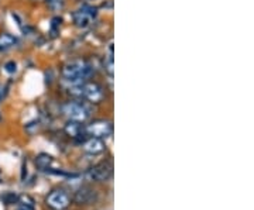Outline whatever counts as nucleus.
Wrapping results in <instances>:
<instances>
[{"label": "nucleus", "instance_id": "nucleus-6", "mask_svg": "<svg viewBox=\"0 0 254 210\" xmlns=\"http://www.w3.org/2000/svg\"><path fill=\"white\" fill-rule=\"evenodd\" d=\"M79 95L88 99L89 102L99 103L103 98V90L102 88L96 84H85L79 86Z\"/></svg>", "mask_w": 254, "mask_h": 210}, {"label": "nucleus", "instance_id": "nucleus-4", "mask_svg": "<svg viewBox=\"0 0 254 210\" xmlns=\"http://www.w3.org/2000/svg\"><path fill=\"white\" fill-rule=\"evenodd\" d=\"M45 203L53 210H64L70 206L71 197L64 189H55L51 193H48Z\"/></svg>", "mask_w": 254, "mask_h": 210}, {"label": "nucleus", "instance_id": "nucleus-5", "mask_svg": "<svg viewBox=\"0 0 254 210\" xmlns=\"http://www.w3.org/2000/svg\"><path fill=\"white\" fill-rule=\"evenodd\" d=\"M85 131L96 139H106L112 134V123L108 120H96L85 128Z\"/></svg>", "mask_w": 254, "mask_h": 210}, {"label": "nucleus", "instance_id": "nucleus-12", "mask_svg": "<svg viewBox=\"0 0 254 210\" xmlns=\"http://www.w3.org/2000/svg\"><path fill=\"white\" fill-rule=\"evenodd\" d=\"M17 40L10 34H1L0 35V50H7L10 47H13Z\"/></svg>", "mask_w": 254, "mask_h": 210}, {"label": "nucleus", "instance_id": "nucleus-16", "mask_svg": "<svg viewBox=\"0 0 254 210\" xmlns=\"http://www.w3.org/2000/svg\"><path fill=\"white\" fill-rule=\"evenodd\" d=\"M4 95H6V88L3 85H0V102H1V99L4 98Z\"/></svg>", "mask_w": 254, "mask_h": 210}, {"label": "nucleus", "instance_id": "nucleus-1", "mask_svg": "<svg viewBox=\"0 0 254 210\" xmlns=\"http://www.w3.org/2000/svg\"><path fill=\"white\" fill-rule=\"evenodd\" d=\"M91 73V67L82 61V59H73L65 64L62 70V78L72 88H78L84 84V79H86Z\"/></svg>", "mask_w": 254, "mask_h": 210}, {"label": "nucleus", "instance_id": "nucleus-9", "mask_svg": "<svg viewBox=\"0 0 254 210\" xmlns=\"http://www.w3.org/2000/svg\"><path fill=\"white\" fill-rule=\"evenodd\" d=\"M82 148H84L85 153H88V154H100V153L105 151L106 145L100 139L91 137V139H88V140L85 141Z\"/></svg>", "mask_w": 254, "mask_h": 210}, {"label": "nucleus", "instance_id": "nucleus-14", "mask_svg": "<svg viewBox=\"0 0 254 210\" xmlns=\"http://www.w3.org/2000/svg\"><path fill=\"white\" fill-rule=\"evenodd\" d=\"M4 70L9 72V73H14V72L17 70V65H16V62H13V61L7 62V64L4 65Z\"/></svg>", "mask_w": 254, "mask_h": 210}, {"label": "nucleus", "instance_id": "nucleus-2", "mask_svg": "<svg viewBox=\"0 0 254 210\" xmlns=\"http://www.w3.org/2000/svg\"><path fill=\"white\" fill-rule=\"evenodd\" d=\"M62 113L70 119L71 122H78L84 123L89 117V110L85 107L84 105L76 103V102H68L67 105L62 106Z\"/></svg>", "mask_w": 254, "mask_h": 210}, {"label": "nucleus", "instance_id": "nucleus-15", "mask_svg": "<svg viewBox=\"0 0 254 210\" xmlns=\"http://www.w3.org/2000/svg\"><path fill=\"white\" fill-rule=\"evenodd\" d=\"M18 210H34V206H33V203L20 202V203H18Z\"/></svg>", "mask_w": 254, "mask_h": 210}, {"label": "nucleus", "instance_id": "nucleus-10", "mask_svg": "<svg viewBox=\"0 0 254 210\" xmlns=\"http://www.w3.org/2000/svg\"><path fill=\"white\" fill-rule=\"evenodd\" d=\"M65 131L70 134L71 137H78V136H81V133L84 131V128L81 126V123H78V122H71L65 126Z\"/></svg>", "mask_w": 254, "mask_h": 210}, {"label": "nucleus", "instance_id": "nucleus-13", "mask_svg": "<svg viewBox=\"0 0 254 210\" xmlns=\"http://www.w3.org/2000/svg\"><path fill=\"white\" fill-rule=\"evenodd\" d=\"M47 1H48V6L53 10H59L64 6V0H47Z\"/></svg>", "mask_w": 254, "mask_h": 210}, {"label": "nucleus", "instance_id": "nucleus-8", "mask_svg": "<svg viewBox=\"0 0 254 210\" xmlns=\"http://www.w3.org/2000/svg\"><path fill=\"white\" fill-rule=\"evenodd\" d=\"M73 199L79 205H89V203H92L96 199V192L92 188H89V186H82V188H79L75 192Z\"/></svg>", "mask_w": 254, "mask_h": 210}, {"label": "nucleus", "instance_id": "nucleus-11", "mask_svg": "<svg viewBox=\"0 0 254 210\" xmlns=\"http://www.w3.org/2000/svg\"><path fill=\"white\" fill-rule=\"evenodd\" d=\"M36 164H37L38 168L48 169V167L53 164V157L48 154H40L36 158Z\"/></svg>", "mask_w": 254, "mask_h": 210}, {"label": "nucleus", "instance_id": "nucleus-3", "mask_svg": "<svg viewBox=\"0 0 254 210\" xmlns=\"http://www.w3.org/2000/svg\"><path fill=\"white\" fill-rule=\"evenodd\" d=\"M86 176L89 181L95 182H106L113 176V165L110 162H102L95 165L86 172Z\"/></svg>", "mask_w": 254, "mask_h": 210}, {"label": "nucleus", "instance_id": "nucleus-7", "mask_svg": "<svg viewBox=\"0 0 254 210\" xmlns=\"http://www.w3.org/2000/svg\"><path fill=\"white\" fill-rule=\"evenodd\" d=\"M93 16H95V12L92 13V9L84 7V9L78 10L76 13L73 14V23H75L76 27L79 28L89 27L92 20H93Z\"/></svg>", "mask_w": 254, "mask_h": 210}]
</instances>
